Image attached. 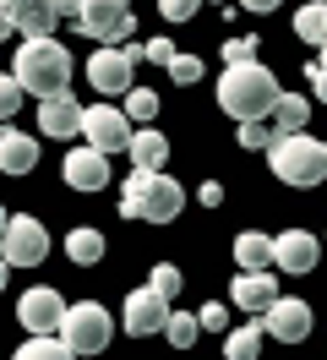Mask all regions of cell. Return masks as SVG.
<instances>
[{"mask_svg": "<svg viewBox=\"0 0 327 360\" xmlns=\"http://www.w3.org/2000/svg\"><path fill=\"white\" fill-rule=\"evenodd\" d=\"M11 77H17V88H22V93L49 98V93L71 88V49H65L55 33H33L27 44H17Z\"/></svg>", "mask_w": 327, "mask_h": 360, "instance_id": "1", "label": "cell"}, {"mask_svg": "<svg viewBox=\"0 0 327 360\" xmlns=\"http://www.w3.org/2000/svg\"><path fill=\"white\" fill-rule=\"evenodd\" d=\"M278 93V77L262 60H240V66H224V77H218V110L229 120H262Z\"/></svg>", "mask_w": 327, "mask_h": 360, "instance_id": "2", "label": "cell"}, {"mask_svg": "<svg viewBox=\"0 0 327 360\" xmlns=\"http://www.w3.org/2000/svg\"><path fill=\"white\" fill-rule=\"evenodd\" d=\"M186 207V186L164 169H131L126 191H120V213L126 219H148V224H169Z\"/></svg>", "mask_w": 327, "mask_h": 360, "instance_id": "3", "label": "cell"}, {"mask_svg": "<svg viewBox=\"0 0 327 360\" xmlns=\"http://www.w3.org/2000/svg\"><path fill=\"white\" fill-rule=\"evenodd\" d=\"M262 153L273 164V175H278L283 186H295V191H311V186H322V175H327V148L311 131H278Z\"/></svg>", "mask_w": 327, "mask_h": 360, "instance_id": "4", "label": "cell"}, {"mask_svg": "<svg viewBox=\"0 0 327 360\" xmlns=\"http://www.w3.org/2000/svg\"><path fill=\"white\" fill-rule=\"evenodd\" d=\"M55 333L65 338L71 355H98V349H109V338H115V316H109L98 300H77V306L60 311Z\"/></svg>", "mask_w": 327, "mask_h": 360, "instance_id": "5", "label": "cell"}, {"mask_svg": "<svg viewBox=\"0 0 327 360\" xmlns=\"http://www.w3.org/2000/svg\"><path fill=\"white\" fill-rule=\"evenodd\" d=\"M44 257H49V229H44L33 213H6L0 262H6V268H39Z\"/></svg>", "mask_w": 327, "mask_h": 360, "instance_id": "6", "label": "cell"}, {"mask_svg": "<svg viewBox=\"0 0 327 360\" xmlns=\"http://www.w3.org/2000/svg\"><path fill=\"white\" fill-rule=\"evenodd\" d=\"M136 71V44H98L93 55H87V88L98 93V98H120V93L136 82L131 77Z\"/></svg>", "mask_w": 327, "mask_h": 360, "instance_id": "7", "label": "cell"}, {"mask_svg": "<svg viewBox=\"0 0 327 360\" xmlns=\"http://www.w3.org/2000/svg\"><path fill=\"white\" fill-rule=\"evenodd\" d=\"M87 148L98 153H126V136H131V120L115 98H98V104H82V126H77Z\"/></svg>", "mask_w": 327, "mask_h": 360, "instance_id": "8", "label": "cell"}, {"mask_svg": "<svg viewBox=\"0 0 327 360\" xmlns=\"http://www.w3.org/2000/svg\"><path fill=\"white\" fill-rule=\"evenodd\" d=\"M77 27L98 44H120L136 33V17H131L126 0H77Z\"/></svg>", "mask_w": 327, "mask_h": 360, "instance_id": "9", "label": "cell"}, {"mask_svg": "<svg viewBox=\"0 0 327 360\" xmlns=\"http://www.w3.org/2000/svg\"><path fill=\"white\" fill-rule=\"evenodd\" d=\"M262 333L278 338V344H300L311 333V306H305L300 295H273L262 306Z\"/></svg>", "mask_w": 327, "mask_h": 360, "instance_id": "10", "label": "cell"}, {"mask_svg": "<svg viewBox=\"0 0 327 360\" xmlns=\"http://www.w3.org/2000/svg\"><path fill=\"white\" fill-rule=\"evenodd\" d=\"M322 262V240L311 235V229H283V235H273V268L278 273H311Z\"/></svg>", "mask_w": 327, "mask_h": 360, "instance_id": "11", "label": "cell"}, {"mask_svg": "<svg viewBox=\"0 0 327 360\" xmlns=\"http://www.w3.org/2000/svg\"><path fill=\"white\" fill-rule=\"evenodd\" d=\"M77 126H82V104H77V93L60 88L39 98V131L55 136V142H77Z\"/></svg>", "mask_w": 327, "mask_h": 360, "instance_id": "12", "label": "cell"}, {"mask_svg": "<svg viewBox=\"0 0 327 360\" xmlns=\"http://www.w3.org/2000/svg\"><path fill=\"white\" fill-rule=\"evenodd\" d=\"M164 316H169V300H158V295L142 284V290L126 295V306H120V328H126L131 338H153L158 328H164Z\"/></svg>", "mask_w": 327, "mask_h": 360, "instance_id": "13", "label": "cell"}, {"mask_svg": "<svg viewBox=\"0 0 327 360\" xmlns=\"http://www.w3.org/2000/svg\"><path fill=\"white\" fill-rule=\"evenodd\" d=\"M278 295V278H273V268H240L235 284H229V306L245 316H262V306Z\"/></svg>", "mask_w": 327, "mask_h": 360, "instance_id": "14", "label": "cell"}, {"mask_svg": "<svg viewBox=\"0 0 327 360\" xmlns=\"http://www.w3.org/2000/svg\"><path fill=\"white\" fill-rule=\"evenodd\" d=\"M60 311H65V295L49 290V284H39V290H27V295L17 300V322L27 328V333H55Z\"/></svg>", "mask_w": 327, "mask_h": 360, "instance_id": "15", "label": "cell"}, {"mask_svg": "<svg viewBox=\"0 0 327 360\" xmlns=\"http://www.w3.org/2000/svg\"><path fill=\"white\" fill-rule=\"evenodd\" d=\"M65 186H71V191H104L109 186V153H98V148H71V153H65Z\"/></svg>", "mask_w": 327, "mask_h": 360, "instance_id": "16", "label": "cell"}, {"mask_svg": "<svg viewBox=\"0 0 327 360\" xmlns=\"http://www.w3.org/2000/svg\"><path fill=\"white\" fill-rule=\"evenodd\" d=\"M6 6V17H11V27L17 33H55V22H60V0H0Z\"/></svg>", "mask_w": 327, "mask_h": 360, "instance_id": "17", "label": "cell"}, {"mask_svg": "<svg viewBox=\"0 0 327 360\" xmlns=\"http://www.w3.org/2000/svg\"><path fill=\"white\" fill-rule=\"evenodd\" d=\"M0 169L17 175V180L39 169V142H33V131H17V126L0 131Z\"/></svg>", "mask_w": 327, "mask_h": 360, "instance_id": "18", "label": "cell"}, {"mask_svg": "<svg viewBox=\"0 0 327 360\" xmlns=\"http://www.w3.org/2000/svg\"><path fill=\"white\" fill-rule=\"evenodd\" d=\"M126 153H131V164H136V169H164V164H169V136L153 131V126H131Z\"/></svg>", "mask_w": 327, "mask_h": 360, "instance_id": "19", "label": "cell"}, {"mask_svg": "<svg viewBox=\"0 0 327 360\" xmlns=\"http://www.w3.org/2000/svg\"><path fill=\"white\" fill-rule=\"evenodd\" d=\"M267 120H273V131H305V120H311V98H300V93H278L273 110H267Z\"/></svg>", "mask_w": 327, "mask_h": 360, "instance_id": "20", "label": "cell"}, {"mask_svg": "<svg viewBox=\"0 0 327 360\" xmlns=\"http://www.w3.org/2000/svg\"><path fill=\"white\" fill-rule=\"evenodd\" d=\"M235 262H240V268H273V235L240 229V235H235Z\"/></svg>", "mask_w": 327, "mask_h": 360, "instance_id": "21", "label": "cell"}, {"mask_svg": "<svg viewBox=\"0 0 327 360\" xmlns=\"http://www.w3.org/2000/svg\"><path fill=\"white\" fill-rule=\"evenodd\" d=\"M262 316H251V322H240V328H229V338H224V355L229 360H257L262 355Z\"/></svg>", "mask_w": 327, "mask_h": 360, "instance_id": "22", "label": "cell"}, {"mask_svg": "<svg viewBox=\"0 0 327 360\" xmlns=\"http://www.w3.org/2000/svg\"><path fill=\"white\" fill-rule=\"evenodd\" d=\"M65 257H71L77 268H98V262H104V235H98V229H71V235H65Z\"/></svg>", "mask_w": 327, "mask_h": 360, "instance_id": "23", "label": "cell"}, {"mask_svg": "<svg viewBox=\"0 0 327 360\" xmlns=\"http://www.w3.org/2000/svg\"><path fill=\"white\" fill-rule=\"evenodd\" d=\"M295 33H300V44L322 49V39H327V6H322V0H311V6L295 11Z\"/></svg>", "mask_w": 327, "mask_h": 360, "instance_id": "24", "label": "cell"}, {"mask_svg": "<svg viewBox=\"0 0 327 360\" xmlns=\"http://www.w3.org/2000/svg\"><path fill=\"white\" fill-rule=\"evenodd\" d=\"M120 110H126L131 126H148L153 115H158V93H153V88H136V82H131V88L120 93Z\"/></svg>", "mask_w": 327, "mask_h": 360, "instance_id": "25", "label": "cell"}, {"mask_svg": "<svg viewBox=\"0 0 327 360\" xmlns=\"http://www.w3.org/2000/svg\"><path fill=\"white\" fill-rule=\"evenodd\" d=\"M71 349H65L60 333H27V344L17 349V360H65Z\"/></svg>", "mask_w": 327, "mask_h": 360, "instance_id": "26", "label": "cell"}, {"mask_svg": "<svg viewBox=\"0 0 327 360\" xmlns=\"http://www.w3.org/2000/svg\"><path fill=\"white\" fill-rule=\"evenodd\" d=\"M158 333L169 338L174 349H191L202 328H196V316H191V311H174V306H169V316H164V328H158Z\"/></svg>", "mask_w": 327, "mask_h": 360, "instance_id": "27", "label": "cell"}, {"mask_svg": "<svg viewBox=\"0 0 327 360\" xmlns=\"http://www.w3.org/2000/svg\"><path fill=\"white\" fill-rule=\"evenodd\" d=\"M180 284H186V278H180V268H169V262H158V268L148 273V290L158 295V300H169V306H174V295H180Z\"/></svg>", "mask_w": 327, "mask_h": 360, "instance_id": "28", "label": "cell"}, {"mask_svg": "<svg viewBox=\"0 0 327 360\" xmlns=\"http://www.w3.org/2000/svg\"><path fill=\"white\" fill-rule=\"evenodd\" d=\"M235 126H240V131H235V136H240V148H267V142L278 136L267 115H262V120H235Z\"/></svg>", "mask_w": 327, "mask_h": 360, "instance_id": "29", "label": "cell"}, {"mask_svg": "<svg viewBox=\"0 0 327 360\" xmlns=\"http://www.w3.org/2000/svg\"><path fill=\"white\" fill-rule=\"evenodd\" d=\"M164 71H169V82H196V77H202V60H196V55H180V49H174L169 60H164Z\"/></svg>", "mask_w": 327, "mask_h": 360, "instance_id": "30", "label": "cell"}, {"mask_svg": "<svg viewBox=\"0 0 327 360\" xmlns=\"http://www.w3.org/2000/svg\"><path fill=\"white\" fill-rule=\"evenodd\" d=\"M22 98H27V93L17 88V77H11V71H0V120H11V115L22 110Z\"/></svg>", "mask_w": 327, "mask_h": 360, "instance_id": "31", "label": "cell"}, {"mask_svg": "<svg viewBox=\"0 0 327 360\" xmlns=\"http://www.w3.org/2000/svg\"><path fill=\"white\" fill-rule=\"evenodd\" d=\"M196 11H202V0H158V17L164 22H191Z\"/></svg>", "mask_w": 327, "mask_h": 360, "instance_id": "32", "label": "cell"}, {"mask_svg": "<svg viewBox=\"0 0 327 360\" xmlns=\"http://www.w3.org/2000/svg\"><path fill=\"white\" fill-rule=\"evenodd\" d=\"M196 328H207V333H224V328H229V306H213V300H207V306L196 311Z\"/></svg>", "mask_w": 327, "mask_h": 360, "instance_id": "33", "label": "cell"}, {"mask_svg": "<svg viewBox=\"0 0 327 360\" xmlns=\"http://www.w3.org/2000/svg\"><path fill=\"white\" fill-rule=\"evenodd\" d=\"M257 44H262V39H229V44H224V66H240V60H257Z\"/></svg>", "mask_w": 327, "mask_h": 360, "instance_id": "34", "label": "cell"}, {"mask_svg": "<svg viewBox=\"0 0 327 360\" xmlns=\"http://www.w3.org/2000/svg\"><path fill=\"white\" fill-rule=\"evenodd\" d=\"M169 55H174L169 39H148V44H136V60H153V66H164Z\"/></svg>", "mask_w": 327, "mask_h": 360, "instance_id": "35", "label": "cell"}, {"mask_svg": "<svg viewBox=\"0 0 327 360\" xmlns=\"http://www.w3.org/2000/svg\"><path fill=\"white\" fill-rule=\"evenodd\" d=\"M196 202H202V207H218V202H224V186H218V180H202V191H196Z\"/></svg>", "mask_w": 327, "mask_h": 360, "instance_id": "36", "label": "cell"}, {"mask_svg": "<svg viewBox=\"0 0 327 360\" xmlns=\"http://www.w3.org/2000/svg\"><path fill=\"white\" fill-rule=\"evenodd\" d=\"M240 6H245V11H257V17H267V11H278L283 0H240Z\"/></svg>", "mask_w": 327, "mask_h": 360, "instance_id": "37", "label": "cell"}, {"mask_svg": "<svg viewBox=\"0 0 327 360\" xmlns=\"http://www.w3.org/2000/svg\"><path fill=\"white\" fill-rule=\"evenodd\" d=\"M305 82H311V88L322 93V82H327V71H322V60H311V66H305Z\"/></svg>", "mask_w": 327, "mask_h": 360, "instance_id": "38", "label": "cell"}, {"mask_svg": "<svg viewBox=\"0 0 327 360\" xmlns=\"http://www.w3.org/2000/svg\"><path fill=\"white\" fill-rule=\"evenodd\" d=\"M17 27H11V17H6V6H0V39H11Z\"/></svg>", "mask_w": 327, "mask_h": 360, "instance_id": "39", "label": "cell"}, {"mask_svg": "<svg viewBox=\"0 0 327 360\" xmlns=\"http://www.w3.org/2000/svg\"><path fill=\"white\" fill-rule=\"evenodd\" d=\"M6 273H11V268H6V262H0V290H6Z\"/></svg>", "mask_w": 327, "mask_h": 360, "instance_id": "40", "label": "cell"}, {"mask_svg": "<svg viewBox=\"0 0 327 360\" xmlns=\"http://www.w3.org/2000/svg\"><path fill=\"white\" fill-rule=\"evenodd\" d=\"M0 229H6V207H0Z\"/></svg>", "mask_w": 327, "mask_h": 360, "instance_id": "41", "label": "cell"}]
</instances>
